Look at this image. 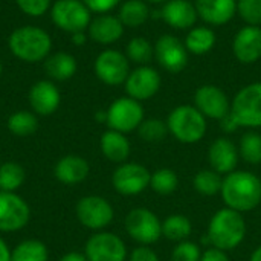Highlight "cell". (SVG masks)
<instances>
[{"label": "cell", "mask_w": 261, "mask_h": 261, "mask_svg": "<svg viewBox=\"0 0 261 261\" xmlns=\"http://www.w3.org/2000/svg\"><path fill=\"white\" fill-rule=\"evenodd\" d=\"M95 118H96L99 122H106V121H107V112H106V110H104V112L101 110V112H98V113L95 115Z\"/></svg>", "instance_id": "cell-48"}, {"label": "cell", "mask_w": 261, "mask_h": 261, "mask_svg": "<svg viewBox=\"0 0 261 261\" xmlns=\"http://www.w3.org/2000/svg\"><path fill=\"white\" fill-rule=\"evenodd\" d=\"M151 11L145 0H124L119 5L118 18L124 28H139L147 23Z\"/></svg>", "instance_id": "cell-27"}, {"label": "cell", "mask_w": 261, "mask_h": 261, "mask_svg": "<svg viewBox=\"0 0 261 261\" xmlns=\"http://www.w3.org/2000/svg\"><path fill=\"white\" fill-rule=\"evenodd\" d=\"M2 72H3V66H2V60H0V76H2Z\"/></svg>", "instance_id": "cell-50"}, {"label": "cell", "mask_w": 261, "mask_h": 261, "mask_svg": "<svg viewBox=\"0 0 261 261\" xmlns=\"http://www.w3.org/2000/svg\"><path fill=\"white\" fill-rule=\"evenodd\" d=\"M231 116L240 128L257 130L261 127V81L242 87L231 99Z\"/></svg>", "instance_id": "cell-5"}, {"label": "cell", "mask_w": 261, "mask_h": 261, "mask_svg": "<svg viewBox=\"0 0 261 261\" xmlns=\"http://www.w3.org/2000/svg\"><path fill=\"white\" fill-rule=\"evenodd\" d=\"M200 261H231V260H229L228 252H225V251H222V249H217V248L210 246L208 249L202 251Z\"/></svg>", "instance_id": "cell-42"}, {"label": "cell", "mask_w": 261, "mask_h": 261, "mask_svg": "<svg viewBox=\"0 0 261 261\" xmlns=\"http://www.w3.org/2000/svg\"><path fill=\"white\" fill-rule=\"evenodd\" d=\"M220 197L226 208L237 213L254 211L261 203V179L252 171L236 170L223 177Z\"/></svg>", "instance_id": "cell-1"}, {"label": "cell", "mask_w": 261, "mask_h": 261, "mask_svg": "<svg viewBox=\"0 0 261 261\" xmlns=\"http://www.w3.org/2000/svg\"><path fill=\"white\" fill-rule=\"evenodd\" d=\"M130 261H161L158 254L150 248V246H142L139 245L138 248H135L128 257Z\"/></svg>", "instance_id": "cell-41"}, {"label": "cell", "mask_w": 261, "mask_h": 261, "mask_svg": "<svg viewBox=\"0 0 261 261\" xmlns=\"http://www.w3.org/2000/svg\"><path fill=\"white\" fill-rule=\"evenodd\" d=\"M31 217L26 200L17 193L0 191V232H15L23 229Z\"/></svg>", "instance_id": "cell-16"}, {"label": "cell", "mask_w": 261, "mask_h": 261, "mask_svg": "<svg viewBox=\"0 0 261 261\" xmlns=\"http://www.w3.org/2000/svg\"><path fill=\"white\" fill-rule=\"evenodd\" d=\"M248 232L246 220L242 213L231 208H222L210 219L205 234V243L208 246L222 249L225 252L237 249Z\"/></svg>", "instance_id": "cell-2"}, {"label": "cell", "mask_w": 261, "mask_h": 261, "mask_svg": "<svg viewBox=\"0 0 261 261\" xmlns=\"http://www.w3.org/2000/svg\"><path fill=\"white\" fill-rule=\"evenodd\" d=\"M145 2H147L148 5H150V3H151V5H164L167 0H145Z\"/></svg>", "instance_id": "cell-49"}, {"label": "cell", "mask_w": 261, "mask_h": 261, "mask_svg": "<svg viewBox=\"0 0 261 261\" xmlns=\"http://www.w3.org/2000/svg\"><path fill=\"white\" fill-rule=\"evenodd\" d=\"M70 35H72L70 40H72V43H73L75 46H84L86 41H87V38H89V35H87L86 31H80V32L70 34Z\"/></svg>", "instance_id": "cell-44"}, {"label": "cell", "mask_w": 261, "mask_h": 261, "mask_svg": "<svg viewBox=\"0 0 261 261\" xmlns=\"http://www.w3.org/2000/svg\"><path fill=\"white\" fill-rule=\"evenodd\" d=\"M58 261H87L84 252H76V251H72V252H67L64 254Z\"/></svg>", "instance_id": "cell-45"}, {"label": "cell", "mask_w": 261, "mask_h": 261, "mask_svg": "<svg viewBox=\"0 0 261 261\" xmlns=\"http://www.w3.org/2000/svg\"><path fill=\"white\" fill-rule=\"evenodd\" d=\"M92 12L95 14H107L118 8L124 0H81Z\"/></svg>", "instance_id": "cell-40"}, {"label": "cell", "mask_w": 261, "mask_h": 261, "mask_svg": "<svg viewBox=\"0 0 261 261\" xmlns=\"http://www.w3.org/2000/svg\"><path fill=\"white\" fill-rule=\"evenodd\" d=\"M206 158L211 170H214L222 176H226L237 170L240 153H239V147L231 139L222 136L210 144Z\"/></svg>", "instance_id": "cell-18"}, {"label": "cell", "mask_w": 261, "mask_h": 261, "mask_svg": "<svg viewBox=\"0 0 261 261\" xmlns=\"http://www.w3.org/2000/svg\"><path fill=\"white\" fill-rule=\"evenodd\" d=\"M206 119L220 121L231 112V99L223 89L214 84H203L194 92L193 104Z\"/></svg>", "instance_id": "cell-15"}, {"label": "cell", "mask_w": 261, "mask_h": 261, "mask_svg": "<svg viewBox=\"0 0 261 261\" xmlns=\"http://www.w3.org/2000/svg\"><path fill=\"white\" fill-rule=\"evenodd\" d=\"M191 234H193V223L184 214H171L162 222V237L170 242L180 243L190 240Z\"/></svg>", "instance_id": "cell-28"}, {"label": "cell", "mask_w": 261, "mask_h": 261, "mask_svg": "<svg viewBox=\"0 0 261 261\" xmlns=\"http://www.w3.org/2000/svg\"><path fill=\"white\" fill-rule=\"evenodd\" d=\"M249 261H261V245L260 246H257V248L252 251Z\"/></svg>", "instance_id": "cell-47"}, {"label": "cell", "mask_w": 261, "mask_h": 261, "mask_svg": "<svg viewBox=\"0 0 261 261\" xmlns=\"http://www.w3.org/2000/svg\"><path fill=\"white\" fill-rule=\"evenodd\" d=\"M125 55L130 63L145 66L154 58V44L145 37H133L125 46Z\"/></svg>", "instance_id": "cell-31"}, {"label": "cell", "mask_w": 261, "mask_h": 261, "mask_svg": "<svg viewBox=\"0 0 261 261\" xmlns=\"http://www.w3.org/2000/svg\"><path fill=\"white\" fill-rule=\"evenodd\" d=\"M8 47L15 58L24 63H38L50 55L52 38L43 28L28 24L11 32Z\"/></svg>", "instance_id": "cell-3"}, {"label": "cell", "mask_w": 261, "mask_h": 261, "mask_svg": "<svg viewBox=\"0 0 261 261\" xmlns=\"http://www.w3.org/2000/svg\"><path fill=\"white\" fill-rule=\"evenodd\" d=\"M24 168L17 162H5L0 165V191L15 193L24 182Z\"/></svg>", "instance_id": "cell-32"}, {"label": "cell", "mask_w": 261, "mask_h": 261, "mask_svg": "<svg viewBox=\"0 0 261 261\" xmlns=\"http://www.w3.org/2000/svg\"><path fill=\"white\" fill-rule=\"evenodd\" d=\"M237 14L249 26H261V0H237Z\"/></svg>", "instance_id": "cell-37"}, {"label": "cell", "mask_w": 261, "mask_h": 261, "mask_svg": "<svg viewBox=\"0 0 261 261\" xmlns=\"http://www.w3.org/2000/svg\"><path fill=\"white\" fill-rule=\"evenodd\" d=\"M15 3L20 11L29 17H41L52 6V0H15Z\"/></svg>", "instance_id": "cell-39"}, {"label": "cell", "mask_w": 261, "mask_h": 261, "mask_svg": "<svg viewBox=\"0 0 261 261\" xmlns=\"http://www.w3.org/2000/svg\"><path fill=\"white\" fill-rule=\"evenodd\" d=\"M125 231L136 243L150 246L162 239V220L148 208H133L125 217Z\"/></svg>", "instance_id": "cell-7"}, {"label": "cell", "mask_w": 261, "mask_h": 261, "mask_svg": "<svg viewBox=\"0 0 261 261\" xmlns=\"http://www.w3.org/2000/svg\"><path fill=\"white\" fill-rule=\"evenodd\" d=\"M200 246L191 240L176 243L174 249L171 251V261H200Z\"/></svg>", "instance_id": "cell-38"}, {"label": "cell", "mask_w": 261, "mask_h": 261, "mask_svg": "<svg viewBox=\"0 0 261 261\" xmlns=\"http://www.w3.org/2000/svg\"><path fill=\"white\" fill-rule=\"evenodd\" d=\"M222 184H223V176L216 173L211 168L200 170L193 177V188H194V191L202 194V196H206V197L220 194Z\"/></svg>", "instance_id": "cell-30"}, {"label": "cell", "mask_w": 261, "mask_h": 261, "mask_svg": "<svg viewBox=\"0 0 261 261\" xmlns=\"http://www.w3.org/2000/svg\"><path fill=\"white\" fill-rule=\"evenodd\" d=\"M93 70L101 83L116 87L125 83L132 69L124 52L118 49H104L95 58Z\"/></svg>", "instance_id": "cell-9"}, {"label": "cell", "mask_w": 261, "mask_h": 261, "mask_svg": "<svg viewBox=\"0 0 261 261\" xmlns=\"http://www.w3.org/2000/svg\"><path fill=\"white\" fill-rule=\"evenodd\" d=\"M0 165H2V161H0Z\"/></svg>", "instance_id": "cell-51"}, {"label": "cell", "mask_w": 261, "mask_h": 261, "mask_svg": "<svg viewBox=\"0 0 261 261\" xmlns=\"http://www.w3.org/2000/svg\"><path fill=\"white\" fill-rule=\"evenodd\" d=\"M199 18L211 26L228 24L237 15V0H194Z\"/></svg>", "instance_id": "cell-21"}, {"label": "cell", "mask_w": 261, "mask_h": 261, "mask_svg": "<svg viewBox=\"0 0 261 261\" xmlns=\"http://www.w3.org/2000/svg\"><path fill=\"white\" fill-rule=\"evenodd\" d=\"M138 135L142 141L154 144V142L164 141L170 133H168V127H167L165 121H162L159 118H147L139 125Z\"/></svg>", "instance_id": "cell-36"}, {"label": "cell", "mask_w": 261, "mask_h": 261, "mask_svg": "<svg viewBox=\"0 0 261 261\" xmlns=\"http://www.w3.org/2000/svg\"><path fill=\"white\" fill-rule=\"evenodd\" d=\"M106 112H107L106 124L109 125V128L121 132L124 135L138 130L142 121L145 119L142 102L130 96H121L115 99Z\"/></svg>", "instance_id": "cell-8"}, {"label": "cell", "mask_w": 261, "mask_h": 261, "mask_svg": "<svg viewBox=\"0 0 261 261\" xmlns=\"http://www.w3.org/2000/svg\"><path fill=\"white\" fill-rule=\"evenodd\" d=\"M29 106L35 115L49 116L60 107L61 93L57 84L49 80H40L29 89Z\"/></svg>", "instance_id": "cell-20"}, {"label": "cell", "mask_w": 261, "mask_h": 261, "mask_svg": "<svg viewBox=\"0 0 261 261\" xmlns=\"http://www.w3.org/2000/svg\"><path fill=\"white\" fill-rule=\"evenodd\" d=\"M168 133L180 144L193 145L200 142L208 130V119L193 106L180 104L167 116Z\"/></svg>", "instance_id": "cell-4"}, {"label": "cell", "mask_w": 261, "mask_h": 261, "mask_svg": "<svg viewBox=\"0 0 261 261\" xmlns=\"http://www.w3.org/2000/svg\"><path fill=\"white\" fill-rule=\"evenodd\" d=\"M115 217L112 203L101 196H86L76 203V219L80 223L92 231H104Z\"/></svg>", "instance_id": "cell-10"}, {"label": "cell", "mask_w": 261, "mask_h": 261, "mask_svg": "<svg viewBox=\"0 0 261 261\" xmlns=\"http://www.w3.org/2000/svg\"><path fill=\"white\" fill-rule=\"evenodd\" d=\"M76 60L69 52H55L44 60V70L55 81H66L72 78L76 73Z\"/></svg>", "instance_id": "cell-26"}, {"label": "cell", "mask_w": 261, "mask_h": 261, "mask_svg": "<svg viewBox=\"0 0 261 261\" xmlns=\"http://www.w3.org/2000/svg\"><path fill=\"white\" fill-rule=\"evenodd\" d=\"M151 173L138 162H124L112 174V185L121 196H138L150 188Z\"/></svg>", "instance_id": "cell-11"}, {"label": "cell", "mask_w": 261, "mask_h": 261, "mask_svg": "<svg viewBox=\"0 0 261 261\" xmlns=\"http://www.w3.org/2000/svg\"><path fill=\"white\" fill-rule=\"evenodd\" d=\"M159 17L176 31H190L199 20L194 2L190 0H167L159 9Z\"/></svg>", "instance_id": "cell-19"}, {"label": "cell", "mask_w": 261, "mask_h": 261, "mask_svg": "<svg viewBox=\"0 0 261 261\" xmlns=\"http://www.w3.org/2000/svg\"><path fill=\"white\" fill-rule=\"evenodd\" d=\"M154 60L165 72L180 73L188 66L190 54L180 38L164 34L154 43Z\"/></svg>", "instance_id": "cell-12"}, {"label": "cell", "mask_w": 261, "mask_h": 261, "mask_svg": "<svg viewBox=\"0 0 261 261\" xmlns=\"http://www.w3.org/2000/svg\"><path fill=\"white\" fill-rule=\"evenodd\" d=\"M38 128V119L34 112L18 110L8 118V130L15 136H29Z\"/></svg>", "instance_id": "cell-34"}, {"label": "cell", "mask_w": 261, "mask_h": 261, "mask_svg": "<svg viewBox=\"0 0 261 261\" xmlns=\"http://www.w3.org/2000/svg\"><path fill=\"white\" fill-rule=\"evenodd\" d=\"M47 246L40 240H24L11 251V261H47Z\"/></svg>", "instance_id": "cell-29"}, {"label": "cell", "mask_w": 261, "mask_h": 261, "mask_svg": "<svg viewBox=\"0 0 261 261\" xmlns=\"http://www.w3.org/2000/svg\"><path fill=\"white\" fill-rule=\"evenodd\" d=\"M232 54L242 64H255L261 58V26L245 24L232 38Z\"/></svg>", "instance_id": "cell-17"}, {"label": "cell", "mask_w": 261, "mask_h": 261, "mask_svg": "<svg viewBox=\"0 0 261 261\" xmlns=\"http://www.w3.org/2000/svg\"><path fill=\"white\" fill-rule=\"evenodd\" d=\"M52 23L69 34L87 31L92 11L81 0H55L49 9Z\"/></svg>", "instance_id": "cell-6"}, {"label": "cell", "mask_w": 261, "mask_h": 261, "mask_svg": "<svg viewBox=\"0 0 261 261\" xmlns=\"http://www.w3.org/2000/svg\"><path fill=\"white\" fill-rule=\"evenodd\" d=\"M84 255L87 261H125L127 246L119 236L99 231L86 242Z\"/></svg>", "instance_id": "cell-13"}, {"label": "cell", "mask_w": 261, "mask_h": 261, "mask_svg": "<svg viewBox=\"0 0 261 261\" xmlns=\"http://www.w3.org/2000/svg\"><path fill=\"white\" fill-rule=\"evenodd\" d=\"M124 29L125 28L118 18V15H113L110 12L96 14V17L92 18L87 28V35L95 43L109 46L121 40V37L124 35Z\"/></svg>", "instance_id": "cell-22"}, {"label": "cell", "mask_w": 261, "mask_h": 261, "mask_svg": "<svg viewBox=\"0 0 261 261\" xmlns=\"http://www.w3.org/2000/svg\"><path fill=\"white\" fill-rule=\"evenodd\" d=\"M161 86H162V76L159 70L150 64L136 66L135 69H132L124 83L127 96L139 102L156 96V93L161 90Z\"/></svg>", "instance_id": "cell-14"}, {"label": "cell", "mask_w": 261, "mask_h": 261, "mask_svg": "<svg viewBox=\"0 0 261 261\" xmlns=\"http://www.w3.org/2000/svg\"><path fill=\"white\" fill-rule=\"evenodd\" d=\"M99 147H101V153L104 154V158L115 164L127 162L130 151H132L128 138L124 133L112 130V128L106 130L101 135Z\"/></svg>", "instance_id": "cell-24"}, {"label": "cell", "mask_w": 261, "mask_h": 261, "mask_svg": "<svg viewBox=\"0 0 261 261\" xmlns=\"http://www.w3.org/2000/svg\"><path fill=\"white\" fill-rule=\"evenodd\" d=\"M179 187V176L171 168H159L151 173L150 188L159 196H170Z\"/></svg>", "instance_id": "cell-35"}, {"label": "cell", "mask_w": 261, "mask_h": 261, "mask_svg": "<svg viewBox=\"0 0 261 261\" xmlns=\"http://www.w3.org/2000/svg\"><path fill=\"white\" fill-rule=\"evenodd\" d=\"M0 261H11V249L6 242L0 237Z\"/></svg>", "instance_id": "cell-46"}, {"label": "cell", "mask_w": 261, "mask_h": 261, "mask_svg": "<svg viewBox=\"0 0 261 261\" xmlns=\"http://www.w3.org/2000/svg\"><path fill=\"white\" fill-rule=\"evenodd\" d=\"M219 125H220V130L223 132V133H228V135H231V133H234V132H237L240 127H239V124L236 122V119L231 116V113L229 115H226L223 119H220L219 121Z\"/></svg>", "instance_id": "cell-43"}, {"label": "cell", "mask_w": 261, "mask_h": 261, "mask_svg": "<svg viewBox=\"0 0 261 261\" xmlns=\"http://www.w3.org/2000/svg\"><path fill=\"white\" fill-rule=\"evenodd\" d=\"M217 43L216 31L208 24H196L190 31H187V35L184 38V44L188 50V54L193 55H205L214 49Z\"/></svg>", "instance_id": "cell-25"}, {"label": "cell", "mask_w": 261, "mask_h": 261, "mask_svg": "<svg viewBox=\"0 0 261 261\" xmlns=\"http://www.w3.org/2000/svg\"><path fill=\"white\" fill-rule=\"evenodd\" d=\"M89 173H90L89 162L84 158L75 154H67L61 158L54 168V174L57 180H60L64 185L81 184L83 180L87 179Z\"/></svg>", "instance_id": "cell-23"}, {"label": "cell", "mask_w": 261, "mask_h": 261, "mask_svg": "<svg viewBox=\"0 0 261 261\" xmlns=\"http://www.w3.org/2000/svg\"><path fill=\"white\" fill-rule=\"evenodd\" d=\"M240 158L249 165L261 164V133L255 130H248L239 144Z\"/></svg>", "instance_id": "cell-33"}]
</instances>
